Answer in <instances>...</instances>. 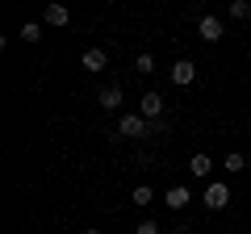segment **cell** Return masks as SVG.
<instances>
[{"label": "cell", "instance_id": "cell-1", "mask_svg": "<svg viewBox=\"0 0 251 234\" xmlns=\"http://www.w3.org/2000/svg\"><path fill=\"white\" fill-rule=\"evenodd\" d=\"M80 67H84V71H92V75L105 71V67H109V50H105V46H88V50L80 54Z\"/></svg>", "mask_w": 251, "mask_h": 234}, {"label": "cell", "instance_id": "cell-2", "mask_svg": "<svg viewBox=\"0 0 251 234\" xmlns=\"http://www.w3.org/2000/svg\"><path fill=\"white\" fill-rule=\"evenodd\" d=\"M222 34H226V25H222V17H214V13H205V17L197 21V38L201 42H218Z\"/></svg>", "mask_w": 251, "mask_h": 234}, {"label": "cell", "instance_id": "cell-3", "mask_svg": "<svg viewBox=\"0 0 251 234\" xmlns=\"http://www.w3.org/2000/svg\"><path fill=\"white\" fill-rule=\"evenodd\" d=\"M117 134H126V138H143V134H147V117H143V113H122V121H117Z\"/></svg>", "mask_w": 251, "mask_h": 234}, {"label": "cell", "instance_id": "cell-4", "mask_svg": "<svg viewBox=\"0 0 251 234\" xmlns=\"http://www.w3.org/2000/svg\"><path fill=\"white\" fill-rule=\"evenodd\" d=\"M172 84H176V88H188V84H193V80H197V67H193V63H188V59H176V63H172Z\"/></svg>", "mask_w": 251, "mask_h": 234}, {"label": "cell", "instance_id": "cell-5", "mask_svg": "<svg viewBox=\"0 0 251 234\" xmlns=\"http://www.w3.org/2000/svg\"><path fill=\"white\" fill-rule=\"evenodd\" d=\"M188 201H193V188H184V184H172V188L163 192V205H168L172 213H180V209H184Z\"/></svg>", "mask_w": 251, "mask_h": 234}, {"label": "cell", "instance_id": "cell-6", "mask_svg": "<svg viewBox=\"0 0 251 234\" xmlns=\"http://www.w3.org/2000/svg\"><path fill=\"white\" fill-rule=\"evenodd\" d=\"M226 205H230V188H226L222 180H214L205 188V209H226Z\"/></svg>", "mask_w": 251, "mask_h": 234}, {"label": "cell", "instance_id": "cell-7", "mask_svg": "<svg viewBox=\"0 0 251 234\" xmlns=\"http://www.w3.org/2000/svg\"><path fill=\"white\" fill-rule=\"evenodd\" d=\"M122 100H126V96H122V88H117V84H105V88L97 92V105L105 109V113H113V109H122Z\"/></svg>", "mask_w": 251, "mask_h": 234}, {"label": "cell", "instance_id": "cell-8", "mask_svg": "<svg viewBox=\"0 0 251 234\" xmlns=\"http://www.w3.org/2000/svg\"><path fill=\"white\" fill-rule=\"evenodd\" d=\"M67 21H72V9H67V4H46V13H42V25L63 29Z\"/></svg>", "mask_w": 251, "mask_h": 234}, {"label": "cell", "instance_id": "cell-9", "mask_svg": "<svg viewBox=\"0 0 251 234\" xmlns=\"http://www.w3.org/2000/svg\"><path fill=\"white\" fill-rule=\"evenodd\" d=\"M138 113H143L147 121H155V117H163V96H159V92H147V96L138 100Z\"/></svg>", "mask_w": 251, "mask_h": 234}, {"label": "cell", "instance_id": "cell-10", "mask_svg": "<svg viewBox=\"0 0 251 234\" xmlns=\"http://www.w3.org/2000/svg\"><path fill=\"white\" fill-rule=\"evenodd\" d=\"M188 167H193V176H197V180H205L209 171H214V159H209V155H193V159H188Z\"/></svg>", "mask_w": 251, "mask_h": 234}, {"label": "cell", "instance_id": "cell-11", "mask_svg": "<svg viewBox=\"0 0 251 234\" xmlns=\"http://www.w3.org/2000/svg\"><path fill=\"white\" fill-rule=\"evenodd\" d=\"M130 201H134L138 209H147V205H151V201H155V188H151V184H138V188L130 192Z\"/></svg>", "mask_w": 251, "mask_h": 234}, {"label": "cell", "instance_id": "cell-12", "mask_svg": "<svg viewBox=\"0 0 251 234\" xmlns=\"http://www.w3.org/2000/svg\"><path fill=\"white\" fill-rule=\"evenodd\" d=\"M243 167H247V155H239V151H230V155H226V171H230V176H239Z\"/></svg>", "mask_w": 251, "mask_h": 234}, {"label": "cell", "instance_id": "cell-13", "mask_svg": "<svg viewBox=\"0 0 251 234\" xmlns=\"http://www.w3.org/2000/svg\"><path fill=\"white\" fill-rule=\"evenodd\" d=\"M134 71H138V75H151V71H155V54H147V50H143V54L134 59Z\"/></svg>", "mask_w": 251, "mask_h": 234}, {"label": "cell", "instance_id": "cell-14", "mask_svg": "<svg viewBox=\"0 0 251 234\" xmlns=\"http://www.w3.org/2000/svg\"><path fill=\"white\" fill-rule=\"evenodd\" d=\"M230 17L234 21H247L251 17V4H247V0H230Z\"/></svg>", "mask_w": 251, "mask_h": 234}, {"label": "cell", "instance_id": "cell-15", "mask_svg": "<svg viewBox=\"0 0 251 234\" xmlns=\"http://www.w3.org/2000/svg\"><path fill=\"white\" fill-rule=\"evenodd\" d=\"M21 38H25V42H38V38H42V21H25V25H21Z\"/></svg>", "mask_w": 251, "mask_h": 234}, {"label": "cell", "instance_id": "cell-16", "mask_svg": "<svg viewBox=\"0 0 251 234\" xmlns=\"http://www.w3.org/2000/svg\"><path fill=\"white\" fill-rule=\"evenodd\" d=\"M134 234H159V226H155V222H138Z\"/></svg>", "mask_w": 251, "mask_h": 234}, {"label": "cell", "instance_id": "cell-17", "mask_svg": "<svg viewBox=\"0 0 251 234\" xmlns=\"http://www.w3.org/2000/svg\"><path fill=\"white\" fill-rule=\"evenodd\" d=\"M84 234H100V230H84Z\"/></svg>", "mask_w": 251, "mask_h": 234}]
</instances>
